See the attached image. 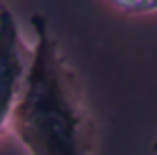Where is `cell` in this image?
Listing matches in <instances>:
<instances>
[{"instance_id":"6da1fadb","label":"cell","mask_w":157,"mask_h":155,"mask_svg":"<svg viewBox=\"0 0 157 155\" xmlns=\"http://www.w3.org/2000/svg\"><path fill=\"white\" fill-rule=\"evenodd\" d=\"M32 28V60L9 126L30 155H91L94 123L80 80L41 14Z\"/></svg>"},{"instance_id":"7a4b0ae2","label":"cell","mask_w":157,"mask_h":155,"mask_svg":"<svg viewBox=\"0 0 157 155\" xmlns=\"http://www.w3.org/2000/svg\"><path fill=\"white\" fill-rule=\"evenodd\" d=\"M32 52H28L14 14L0 5V130L9 123L28 78Z\"/></svg>"},{"instance_id":"3957f363","label":"cell","mask_w":157,"mask_h":155,"mask_svg":"<svg viewBox=\"0 0 157 155\" xmlns=\"http://www.w3.org/2000/svg\"><path fill=\"white\" fill-rule=\"evenodd\" d=\"M123 12H157V0H112Z\"/></svg>"},{"instance_id":"277c9868","label":"cell","mask_w":157,"mask_h":155,"mask_svg":"<svg viewBox=\"0 0 157 155\" xmlns=\"http://www.w3.org/2000/svg\"><path fill=\"white\" fill-rule=\"evenodd\" d=\"M153 151L157 153V141H153Z\"/></svg>"}]
</instances>
